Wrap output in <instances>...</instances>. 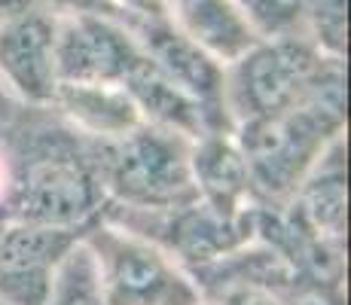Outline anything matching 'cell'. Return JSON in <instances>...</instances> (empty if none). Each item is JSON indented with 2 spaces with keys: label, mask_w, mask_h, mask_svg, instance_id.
<instances>
[{
  "label": "cell",
  "mask_w": 351,
  "mask_h": 305,
  "mask_svg": "<svg viewBox=\"0 0 351 305\" xmlns=\"http://www.w3.org/2000/svg\"><path fill=\"white\" fill-rule=\"evenodd\" d=\"M104 205L125 211H171L199 202L190 168L193 141L141 122L117 141H89Z\"/></svg>",
  "instance_id": "4"
},
{
  "label": "cell",
  "mask_w": 351,
  "mask_h": 305,
  "mask_svg": "<svg viewBox=\"0 0 351 305\" xmlns=\"http://www.w3.org/2000/svg\"><path fill=\"white\" fill-rule=\"evenodd\" d=\"M104 202L89 138L67 125L28 144L22 159H10V189L0 202V220L86 229L98 220Z\"/></svg>",
  "instance_id": "1"
},
{
  "label": "cell",
  "mask_w": 351,
  "mask_h": 305,
  "mask_svg": "<svg viewBox=\"0 0 351 305\" xmlns=\"http://www.w3.org/2000/svg\"><path fill=\"white\" fill-rule=\"evenodd\" d=\"M37 3V0H0V16H6V12H16V10H25V6Z\"/></svg>",
  "instance_id": "18"
},
{
  "label": "cell",
  "mask_w": 351,
  "mask_h": 305,
  "mask_svg": "<svg viewBox=\"0 0 351 305\" xmlns=\"http://www.w3.org/2000/svg\"><path fill=\"white\" fill-rule=\"evenodd\" d=\"M281 305H346L342 284L330 281H312V278H300L281 290Z\"/></svg>",
  "instance_id": "15"
},
{
  "label": "cell",
  "mask_w": 351,
  "mask_h": 305,
  "mask_svg": "<svg viewBox=\"0 0 351 305\" xmlns=\"http://www.w3.org/2000/svg\"><path fill=\"white\" fill-rule=\"evenodd\" d=\"M190 168L199 202L223 217H247L256 202L251 174L232 132H208L190 147Z\"/></svg>",
  "instance_id": "9"
},
{
  "label": "cell",
  "mask_w": 351,
  "mask_h": 305,
  "mask_svg": "<svg viewBox=\"0 0 351 305\" xmlns=\"http://www.w3.org/2000/svg\"><path fill=\"white\" fill-rule=\"evenodd\" d=\"M58 10L46 0L0 16V92L28 110H52L58 98L56 64Z\"/></svg>",
  "instance_id": "6"
},
{
  "label": "cell",
  "mask_w": 351,
  "mask_h": 305,
  "mask_svg": "<svg viewBox=\"0 0 351 305\" xmlns=\"http://www.w3.org/2000/svg\"><path fill=\"white\" fill-rule=\"evenodd\" d=\"M138 58V43L117 16L104 10H58L56 64L62 86H123Z\"/></svg>",
  "instance_id": "7"
},
{
  "label": "cell",
  "mask_w": 351,
  "mask_h": 305,
  "mask_svg": "<svg viewBox=\"0 0 351 305\" xmlns=\"http://www.w3.org/2000/svg\"><path fill=\"white\" fill-rule=\"evenodd\" d=\"M346 138H339L318 159V165L306 174V180L296 186V193L285 202V208L312 235L333 244H346Z\"/></svg>",
  "instance_id": "11"
},
{
  "label": "cell",
  "mask_w": 351,
  "mask_h": 305,
  "mask_svg": "<svg viewBox=\"0 0 351 305\" xmlns=\"http://www.w3.org/2000/svg\"><path fill=\"white\" fill-rule=\"evenodd\" d=\"M327 0H239L260 40L312 37L315 12Z\"/></svg>",
  "instance_id": "13"
},
{
  "label": "cell",
  "mask_w": 351,
  "mask_h": 305,
  "mask_svg": "<svg viewBox=\"0 0 351 305\" xmlns=\"http://www.w3.org/2000/svg\"><path fill=\"white\" fill-rule=\"evenodd\" d=\"M168 19L217 64H232L260 43L239 0H168Z\"/></svg>",
  "instance_id": "10"
},
{
  "label": "cell",
  "mask_w": 351,
  "mask_h": 305,
  "mask_svg": "<svg viewBox=\"0 0 351 305\" xmlns=\"http://www.w3.org/2000/svg\"><path fill=\"white\" fill-rule=\"evenodd\" d=\"M339 138H346V92L315 95L285 113L232 128L260 205H285Z\"/></svg>",
  "instance_id": "2"
},
{
  "label": "cell",
  "mask_w": 351,
  "mask_h": 305,
  "mask_svg": "<svg viewBox=\"0 0 351 305\" xmlns=\"http://www.w3.org/2000/svg\"><path fill=\"white\" fill-rule=\"evenodd\" d=\"M324 92H346L342 56L324 52L312 37L260 40L223 67L229 132L241 122L285 113Z\"/></svg>",
  "instance_id": "3"
},
{
  "label": "cell",
  "mask_w": 351,
  "mask_h": 305,
  "mask_svg": "<svg viewBox=\"0 0 351 305\" xmlns=\"http://www.w3.org/2000/svg\"><path fill=\"white\" fill-rule=\"evenodd\" d=\"M52 110L89 141H117L141 125L123 86H62Z\"/></svg>",
  "instance_id": "12"
},
{
  "label": "cell",
  "mask_w": 351,
  "mask_h": 305,
  "mask_svg": "<svg viewBox=\"0 0 351 305\" xmlns=\"http://www.w3.org/2000/svg\"><path fill=\"white\" fill-rule=\"evenodd\" d=\"M104 305H202L195 278L168 250L98 214L83 229Z\"/></svg>",
  "instance_id": "5"
},
{
  "label": "cell",
  "mask_w": 351,
  "mask_h": 305,
  "mask_svg": "<svg viewBox=\"0 0 351 305\" xmlns=\"http://www.w3.org/2000/svg\"><path fill=\"white\" fill-rule=\"evenodd\" d=\"M6 189H10V156L0 153V202H3Z\"/></svg>",
  "instance_id": "17"
},
{
  "label": "cell",
  "mask_w": 351,
  "mask_h": 305,
  "mask_svg": "<svg viewBox=\"0 0 351 305\" xmlns=\"http://www.w3.org/2000/svg\"><path fill=\"white\" fill-rule=\"evenodd\" d=\"M83 229L0 220V305H49L62 263Z\"/></svg>",
  "instance_id": "8"
},
{
  "label": "cell",
  "mask_w": 351,
  "mask_h": 305,
  "mask_svg": "<svg viewBox=\"0 0 351 305\" xmlns=\"http://www.w3.org/2000/svg\"><path fill=\"white\" fill-rule=\"evenodd\" d=\"M46 3H52L56 10H104L107 12V6H104V0H46Z\"/></svg>",
  "instance_id": "16"
},
{
  "label": "cell",
  "mask_w": 351,
  "mask_h": 305,
  "mask_svg": "<svg viewBox=\"0 0 351 305\" xmlns=\"http://www.w3.org/2000/svg\"><path fill=\"white\" fill-rule=\"evenodd\" d=\"M49 305H104L98 290L95 266H92V256L86 250L83 239L62 263V272L56 278V290H52Z\"/></svg>",
  "instance_id": "14"
}]
</instances>
